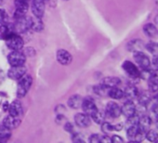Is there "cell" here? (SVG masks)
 I'll list each match as a JSON object with an SVG mask.
<instances>
[{
	"mask_svg": "<svg viewBox=\"0 0 158 143\" xmlns=\"http://www.w3.org/2000/svg\"><path fill=\"white\" fill-rule=\"evenodd\" d=\"M18 86H17V97L18 98H23L26 96L28 91L30 90L32 85H33V77L30 75L25 74L21 79L18 80Z\"/></svg>",
	"mask_w": 158,
	"mask_h": 143,
	"instance_id": "1",
	"label": "cell"
},
{
	"mask_svg": "<svg viewBox=\"0 0 158 143\" xmlns=\"http://www.w3.org/2000/svg\"><path fill=\"white\" fill-rule=\"evenodd\" d=\"M16 34H24L31 30V17L23 16L21 18L15 19V23L13 24Z\"/></svg>",
	"mask_w": 158,
	"mask_h": 143,
	"instance_id": "2",
	"label": "cell"
},
{
	"mask_svg": "<svg viewBox=\"0 0 158 143\" xmlns=\"http://www.w3.org/2000/svg\"><path fill=\"white\" fill-rule=\"evenodd\" d=\"M26 61V56L21 50H11L8 55V62L10 66L24 65Z\"/></svg>",
	"mask_w": 158,
	"mask_h": 143,
	"instance_id": "3",
	"label": "cell"
},
{
	"mask_svg": "<svg viewBox=\"0 0 158 143\" xmlns=\"http://www.w3.org/2000/svg\"><path fill=\"white\" fill-rule=\"evenodd\" d=\"M6 41L7 47L10 50H22L24 46V41L19 34H14Z\"/></svg>",
	"mask_w": 158,
	"mask_h": 143,
	"instance_id": "4",
	"label": "cell"
},
{
	"mask_svg": "<svg viewBox=\"0 0 158 143\" xmlns=\"http://www.w3.org/2000/svg\"><path fill=\"white\" fill-rule=\"evenodd\" d=\"M133 58L136 61V63L139 65V68H141L143 71H147L150 70V66H151V60L149 59V57L143 53L142 51H138V52H134L133 53Z\"/></svg>",
	"mask_w": 158,
	"mask_h": 143,
	"instance_id": "5",
	"label": "cell"
},
{
	"mask_svg": "<svg viewBox=\"0 0 158 143\" xmlns=\"http://www.w3.org/2000/svg\"><path fill=\"white\" fill-rule=\"evenodd\" d=\"M28 1L29 0H15L14 1V6H15L14 19H18L26 15L29 10Z\"/></svg>",
	"mask_w": 158,
	"mask_h": 143,
	"instance_id": "6",
	"label": "cell"
},
{
	"mask_svg": "<svg viewBox=\"0 0 158 143\" xmlns=\"http://www.w3.org/2000/svg\"><path fill=\"white\" fill-rule=\"evenodd\" d=\"M122 68L126 72V74L132 79H137L140 76L139 70L130 60H125L122 64Z\"/></svg>",
	"mask_w": 158,
	"mask_h": 143,
	"instance_id": "7",
	"label": "cell"
},
{
	"mask_svg": "<svg viewBox=\"0 0 158 143\" xmlns=\"http://www.w3.org/2000/svg\"><path fill=\"white\" fill-rule=\"evenodd\" d=\"M25 74H27L26 67L24 65H21V66H11V68L8 71L7 76H9V78L12 80H19Z\"/></svg>",
	"mask_w": 158,
	"mask_h": 143,
	"instance_id": "8",
	"label": "cell"
},
{
	"mask_svg": "<svg viewBox=\"0 0 158 143\" xmlns=\"http://www.w3.org/2000/svg\"><path fill=\"white\" fill-rule=\"evenodd\" d=\"M74 123L78 127L86 128L91 125V118L85 112H79L74 115Z\"/></svg>",
	"mask_w": 158,
	"mask_h": 143,
	"instance_id": "9",
	"label": "cell"
},
{
	"mask_svg": "<svg viewBox=\"0 0 158 143\" xmlns=\"http://www.w3.org/2000/svg\"><path fill=\"white\" fill-rule=\"evenodd\" d=\"M31 10L34 16L43 18L45 13V1L44 0H32Z\"/></svg>",
	"mask_w": 158,
	"mask_h": 143,
	"instance_id": "10",
	"label": "cell"
},
{
	"mask_svg": "<svg viewBox=\"0 0 158 143\" xmlns=\"http://www.w3.org/2000/svg\"><path fill=\"white\" fill-rule=\"evenodd\" d=\"M105 113L111 118H118L121 112V107L114 101H109L105 108Z\"/></svg>",
	"mask_w": 158,
	"mask_h": 143,
	"instance_id": "11",
	"label": "cell"
},
{
	"mask_svg": "<svg viewBox=\"0 0 158 143\" xmlns=\"http://www.w3.org/2000/svg\"><path fill=\"white\" fill-rule=\"evenodd\" d=\"M56 59L60 64L64 65V66L71 64L73 61V56L71 55L69 51L65 49H59L56 54Z\"/></svg>",
	"mask_w": 158,
	"mask_h": 143,
	"instance_id": "12",
	"label": "cell"
},
{
	"mask_svg": "<svg viewBox=\"0 0 158 143\" xmlns=\"http://www.w3.org/2000/svg\"><path fill=\"white\" fill-rule=\"evenodd\" d=\"M81 108L83 109L84 112L87 113L89 116H91L93 113H95L98 111V108H97L94 100L92 99L89 98V97L83 99V103H82Z\"/></svg>",
	"mask_w": 158,
	"mask_h": 143,
	"instance_id": "13",
	"label": "cell"
},
{
	"mask_svg": "<svg viewBox=\"0 0 158 143\" xmlns=\"http://www.w3.org/2000/svg\"><path fill=\"white\" fill-rule=\"evenodd\" d=\"M16 34L13 24L10 23H1L0 25V39L7 40L12 35Z\"/></svg>",
	"mask_w": 158,
	"mask_h": 143,
	"instance_id": "14",
	"label": "cell"
},
{
	"mask_svg": "<svg viewBox=\"0 0 158 143\" xmlns=\"http://www.w3.org/2000/svg\"><path fill=\"white\" fill-rule=\"evenodd\" d=\"M121 112L124 116L127 118L133 116L137 112V108L136 105L134 104L133 100H127L124 105L121 107Z\"/></svg>",
	"mask_w": 158,
	"mask_h": 143,
	"instance_id": "15",
	"label": "cell"
},
{
	"mask_svg": "<svg viewBox=\"0 0 158 143\" xmlns=\"http://www.w3.org/2000/svg\"><path fill=\"white\" fill-rule=\"evenodd\" d=\"M22 121L19 117H15V116H12L10 114H9L8 116H6L3 120V123L2 125L4 126H6L7 128L12 130V129H15L17 127L20 126Z\"/></svg>",
	"mask_w": 158,
	"mask_h": 143,
	"instance_id": "16",
	"label": "cell"
},
{
	"mask_svg": "<svg viewBox=\"0 0 158 143\" xmlns=\"http://www.w3.org/2000/svg\"><path fill=\"white\" fill-rule=\"evenodd\" d=\"M9 112L10 115L15 116V117H20L23 114V104L19 100H13L9 107Z\"/></svg>",
	"mask_w": 158,
	"mask_h": 143,
	"instance_id": "17",
	"label": "cell"
},
{
	"mask_svg": "<svg viewBox=\"0 0 158 143\" xmlns=\"http://www.w3.org/2000/svg\"><path fill=\"white\" fill-rule=\"evenodd\" d=\"M144 47H145V44L141 39H133V40H130L127 44V49L132 53L142 51Z\"/></svg>",
	"mask_w": 158,
	"mask_h": 143,
	"instance_id": "18",
	"label": "cell"
},
{
	"mask_svg": "<svg viewBox=\"0 0 158 143\" xmlns=\"http://www.w3.org/2000/svg\"><path fill=\"white\" fill-rule=\"evenodd\" d=\"M148 89L150 92L158 91V71H152L148 78Z\"/></svg>",
	"mask_w": 158,
	"mask_h": 143,
	"instance_id": "19",
	"label": "cell"
},
{
	"mask_svg": "<svg viewBox=\"0 0 158 143\" xmlns=\"http://www.w3.org/2000/svg\"><path fill=\"white\" fill-rule=\"evenodd\" d=\"M82 103H83V98L80 95H77V94L71 96L67 100L68 107L73 110H77L79 108H81Z\"/></svg>",
	"mask_w": 158,
	"mask_h": 143,
	"instance_id": "20",
	"label": "cell"
},
{
	"mask_svg": "<svg viewBox=\"0 0 158 143\" xmlns=\"http://www.w3.org/2000/svg\"><path fill=\"white\" fill-rule=\"evenodd\" d=\"M124 91V97L127 100H134L138 98L139 91L138 90V88L133 86V85H128L126 87Z\"/></svg>",
	"mask_w": 158,
	"mask_h": 143,
	"instance_id": "21",
	"label": "cell"
},
{
	"mask_svg": "<svg viewBox=\"0 0 158 143\" xmlns=\"http://www.w3.org/2000/svg\"><path fill=\"white\" fill-rule=\"evenodd\" d=\"M100 84H102V86L108 88H111L118 87L121 84V79L115 76H106L101 80Z\"/></svg>",
	"mask_w": 158,
	"mask_h": 143,
	"instance_id": "22",
	"label": "cell"
},
{
	"mask_svg": "<svg viewBox=\"0 0 158 143\" xmlns=\"http://www.w3.org/2000/svg\"><path fill=\"white\" fill-rule=\"evenodd\" d=\"M151 124H152V119L148 115L144 114V115L139 116V122H138V127H139V129L145 131L147 133V131L151 127Z\"/></svg>",
	"mask_w": 158,
	"mask_h": 143,
	"instance_id": "23",
	"label": "cell"
},
{
	"mask_svg": "<svg viewBox=\"0 0 158 143\" xmlns=\"http://www.w3.org/2000/svg\"><path fill=\"white\" fill-rule=\"evenodd\" d=\"M31 30H34L35 32H41L44 30L42 18H38L34 15L31 17Z\"/></svg>",
	"mask_w": 158,
	"mask_h": 143,
	"instance_id": "24",
	"label": "cell"
},
{
	"mask_svg": "<svg viewBox=\"0 0 158 143\" xmlns=\"http://www.w3.org/2000/svg\"><path fill=\"white\" fill-rule=\"evenodd\" d=\"M143 33H144V35H147L148 37L152 38V37H154V36L157 35L158 30H157L156 26H155L153 23L149 22V23H146V24L143 26Z\"/></svg>",
	"mask_w": 158,
	"mask_h": 143,
	"instance_id": "25",
	"label": "cell"
},
{
	"mask_svg": "<svg viewBox=\"0 0 158 143\" xmlns=\"http://www.w3.org/2000/svg\"><path fill=\"white\" fill-rule=\"evenodd\" d=\"M137 100H138L139 105L144 106V107H147V105H149V103L152 101V95L149 92L144 91V92L139 93V96H138Z\"/></svg>",
	"mask_w": 158,
	"mask_h": 143,
	"instance_id": "26",
	"label": "cell"
},
{
	"mask_svg": "<svg viewBox=\"0 0 158 143\" xmlns=\"http://www.w3.org/2000/svg\"><path fill=\"white\" fill-rule=\"evenodd\" d=\"M108 96L113 100H121L124 98V91L118 87L111 88L108 91Z\"/></svg>",
	"mask_w": 158,
	"mask_h": 143,
	"instance_id": "27",
	"label": "cell"
},
{
	"mask_svg": "<svg viewBox=\"0 0 158 143\" xmlns=\"http://www.w3.org/2000/svg\"><path fill=\"white\" fill-rule=\"evenodd\" d=\"M11 137V130L0 125V142H6Z\"/></svg>",
	"mask_w": 158,
	"mask_h": 143,
	"instance_id": "28",
	"label": "cell"
},
{
	"mask_svg": "<svg viewBox=\"0 0 158 143\" xmlns=\"http://www.w3.org/2000/svg\"><path fill=\"white\" fill-rule=\"evenodd\" d=\"M105 112H102V111H101V110H99L98 109V111L95 112V113H93L91 116H90V118L96 123V124H99V125H102L103 122H104V120H105Z\"/></svg>",
	"mask_w": 158,
	"mask_h": 143,
	"instance_id": "29",
	"label": "cell"
},
{
	"mask_svg": "<svg viewBox=\"0 0 158 143\" xmlns=\"http://www.w3.org/2000/svg\"><path fill=\"white\" fill-rule=\"evenodd\" d=\"M93 90H94V92H95L98 96H100V97H104V96H108L109 88H106V87H104V86H102V84H99V85H97V86H95V87L93 88Z\"/></svg>",
	"mask_w": 158,
	"mask_h": 143,
	"instance_id": "30",
	"label": "cell"
},
{
	"mask_svg": "<svg viewBox=\"0 0 158 143\" xmlns=\"http://www.w3.org/2000/svg\"><path fill=\"white\" fill-rule=\"evenodd\" d=\"M137 132H138V125L127 128V136L131 143H134V138H135Z\"/></svg>",
	"mask_w": 158,
	"mask_h": 143,
	"instance_id": "31",
	"label": "cell"
},
{
	"mask_svg": "<svg viewBox=\"0 0 158 143\" xmlns=\"http://www.w3.org/2000/svg\"><path fill=\"white\" fill-rule=\"evenodd\" d=\"M146 138L151 142H155L158 139V131L156 129H149L146 133Z\"/></svg>",
	"mask_w": 158,
	"mask_h": 143,
	"instance_id": "32",
	"label": "cell"
},
{
	"mask_svg": "<svg viewBox=\"0 0 158 143\" xmlns=\"http://www.w3.org/2000/svg\"><path fill=\"white\" fill-rule=\"evenodd\" d=\"M139 116L137 114H134L133 116L128 117L127 122H126V128H128V127L133 126V125H137L138 122H139Z\"/></svg>",
	"mask_w": 158,
	"mask_h": 143,
	"instance_id": "33",
	"label": "cell"
},
{
	"mask_svg": "<svg viewBox=\"0 0 158 143\" xmlns=\"http://www.w3.org/2000/svg\"><path fill=\"white\" fill-rule=\"evenodd\" d=\"M145 47L147 48L149 52L152 53L153 55L158 54V44H155L153 42H149L148 44L145 45Z\"/></svg>",
	"mask_w": 158,
	"mask_h": 143,
	"instance_id": "34",
	"label": "cell"
},
{
	"mask_svg": "<svg viewBox=\"0 0 158 143\" xmlns=\"http://www.w3.org/2000/svg\"><path fill=\"white\" fill-rule=\"evenodd\" d=\"M102 131L104 134L108 135L109 133H111V132L114 131V125H112V124H110V123L104 121V122L102 124Z\"/></svg>",
	"mask_w": 158,
	"mask_h": 143,
	"instance_id": "35",
	"label": "cell"
},
{
	"mask_svg": "<svg viewBox=\"0 0 158 143\" xmlns=\"http://www.w3.org/2000/svg\"><path fill=\"white\" fill-rule=\"evenodd\" d=\"M72 134H73V136H72L73 142H75V143H84L85 142V139L81 134H79V133H72Z\"/></svg>",
	"mask_w": 158,
	"mask_h": 143,
	"instance_id": "36",
	"label": "cell"
},
{
	"mask_svg": "<svg viewBox=\"0 0 158 143\" xmlns=\"http://www.w3.org/2000/svg\"><path fill=\"white\" fill-rule=\"evenodd\" d=\"M8 22H9V16L7 12L3 9H0V22L8 23Z\"/></svg>",
	"mask_w": 158,
	"mask_h": 143,
	"instance_id": "37",
	"label": "cell"
},
{
	"mask_svg": "<svg viewBox=\"0 0 158 143\" xmlns=\"http://www.w3.org/2000/svg\"><path fill=\"white\" fill-rule=\"evenodd\" d=\"M152 71H158V55H154L152 58V60L151 61V66Z\"/></svg>",
	"mask_w": 158,
	"mask_h": 143,
	"instance_id": "38",
	"label": "cell"
},
{
	"mask_svg": "<svg viewBox=\"0 0 158 143\" xmlns=\"http://www.w3.org/2000/svg\"><path fill=\"white\" fill-rule=\"evenodd\" d=\"M23 52L24 53V55H25L26 57H27V56H28V57H33V56L35 55V48H34V47H31L24 48Z\"/></svg>",
	"mask_w": 158,
	"mask_h": 143,
	"instance_id": "39",
	"label": "cell"
},
{
	"mask_svg": "<svg viewBox=\"0 0 158 143\" xmlns=\"http://www.w3.org/2000/svg\"><path fill=\"white\" fill-rule=\"evenodd\" d=\"M89 141L91 143H101V136L99 134H92L89 137Z\"/></svg>",
	"mask_w": 158,
	"mask_h": 143,
	"instance_id": "40",
	"label": "cell"
},
{
	"mask_svg": "<svg viewBox=\"0 0 158 143\" xmlns=\"http://www.w3.org/2000/svg\"><path fill=\"white\" fill-rule=\"evenodd\" d=\"M63 128H64V130H65L66 132H68V133H73V130H74L73 124L70 123V122H65L64 125H63Z\"/></svg>",
	"mask_w": 158,
	"mask_h": 143,
	"instance_id": "41",
	"label": "cell"
},
{
	"mask_svg": "<svg viewBox=\"0 0 158 143\" xmlns=\"http://www.w3.org/2000/svg\"><path fill=\"white\" fill-rule=\"evenodd\" d=\"M65 120H66V118L64 117V115L62 113H58V115L56 117V123H57V125H62L63 123L66 122Z\"/></svg>",
	"mask_w": 158,
	"mask_h": 143,
	"instance_id": "42",
	"label": "cell"
},
{
	"mask_svg": "<svg viewBox=\"0 0 158 143\" xmlns=\"http://www.w3.org/2000/svg\"><path fill=\"white\" fill-rule=\"evenodd\" d=\"M111 140H112L113 143H123L124 142V139L120 136H118V135H114L111 137Z\"/></svg>",
	"mask_w": 158,
	"mask_h": 143,
	"instance_id": "43",
	"label": "cell"
},
{
	"mask_svg": "<svg viewBox=\"0 0 158 143\" xmlns=\"http://www.w3.org/2000/svg\"><path fill=\"white\" fill-rule=\"evenodd\" d=\"M111 137L109 136H107L106 134H104L103 136H101V143H111Z\"/></svg>",
	"mask_w": 158,
	"mask_h": 143,
	"instance_id": "44",
	"label": "cell"
},
{
	"mask_svg": "<svg viewBox=\"0 0 158 143\" xmlns=\"http://www.w3.org/2000/svg\"><path fill=\"white\" fill-rule=\"evenodd\" d=\"M124 127L123 124H117V125H114V131H120L122 130Z\"/></svg>",
	"mask_w": 158,
	"mask_h": 143,
	"instance_id": "45",
	"label": "cell"
},
{
	"mask_svg": "<svg viewBox=\"0 0 158 143\" xmlns=\"http://www.w3.org/2000/svg\"><path fill=\"white\" fill-rule=\"evenodd\" d=\"M9 107H10V103H9L8 101H6V102L4 103V105H3V110H4L5 112H7V111L9 110Z\"/></svg>",
	"mask_w": 158,
	"mask_h": 143,
	"instance_id": "46",
	"label": "cell"
},
{
	"mask_svg": "<svg viewBox=\"0 0 158 143\" xmlns=\"http://www.w3.org/2000/svg\"><path fill=\"white\" fill-rule=\"evenodd\" d=\"M155 124H156V127L158 128V116L156 117V122H155Z\"/></svg>",
	"mask_w": 158,
	"mask_h": 143,
	"instance_id": "47",
	"label": "cell"
},
{
	"mask_svg": "<svg viewBox=\"0 0 158 143\" xmlns=\"http://www.w3.org/2000/svg\"><path fill=\"white\" fill-rule=\"evenodd\" d=\"M4 3V0H0V5H2Z\"/></svg>",
	"mask_w": 158,
	"mask_h": 143,
	"instance_id": "48",
	"label": "cell"
},
{
	"mask_svg": "<svg viewBox=\"0 0 158 143\" xmlns=\"http://www.w3.org/2000/svg\"><path fill=\"white\" fill-rule=\"evenodd\" d=\"M155 22H156V23H158V16L155 18Z\"/></svg>",
	"mask_w": 158,
	"mask_h": 143,
	"instance_id": "49",
	"label": "cell"
},
{
	"mask_svg": "<svg viewBox=\"0 0 158 143\" xmlns=\"http://www.w3.org/2000/svg\"><path fill=\"white\" fill-rule=\"evenodd\" d=\"M44 1H45V2H48V1H49V0H44Z\"/></svg>",
	"mask_w": 158,
	"mask_h": 143,
	"instance_id": "50",
	"label": "cell"
},
{
	"mask_svg": "<svg viewBox=\"0 0 158 143\" xmlns=\"http://www.w3.org/2000/svg\"><path fill=\"white\" fill-rule=\"evenodd\" d=\"M63 1H68V0H63Z\"/></svg>",
	"mask_w": 158,
	"mask_h": 143,
	"instance_id": "51",
	"label": "cell"
}]
</instances>
